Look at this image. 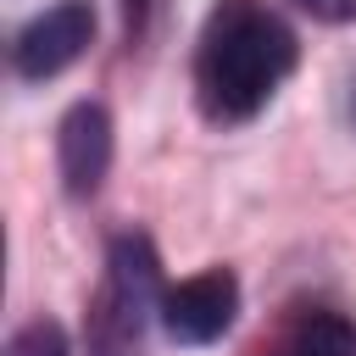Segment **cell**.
I'll return each mask as SVG.
<instances>
[{
	"mask_svg": "<svg viewBox=\"0 0 356 356\" xmlns=\"http://www.w3.org/2000/svg\"><path fill=\"white\" fill-rule=\"evenodd\" d=\"M284 356H356V323L345 312H306Z\"/></svg>",
	"mask_w": 356,
	"mask_h": 356,
	"instance_id": "cell-6",
	"label": "cell"
},
{
	"mask_svg": "<svg viewBox=\"0 0 356 356\" xmlns=\"http://www.w3.org/2000/svg\"><path fill=\"white\" fill-rule=\"evenodd\" d=\"M6 356H72V350H67V334H61V323L39 317V323H22V328L11 334Z\"/></svg>",
	"mask_w": 356,
	"mask_h": 356,
	"instance_id": "cell-7",
	"label": "cell"
},
{
	"mask_svg": "<svg viewBox=\"0 0 356 356\" xmlns=\"http://www.w3.org/2000/svg\"><path fill=\"white\" fill-rule=\"evenodd\" d=\"M239 317V278L228 267H206L161 295V328L178 345H211Z\"/></svg>",
	"mask_w": 356,
	"mask_h": 356,
	"instance_id": "cell-4",
	"label": "cell"
},
{
	"mask_svg": "<svg viewBox=\"0 0 356 356\" xmlns=\"http://www.w3.org/2000/svg\"><path fill=\"white\" fill-rule=\"evenodd\" d=\"M300 11H312L317 22H350L356 17V0H295Z\"/></svg>",
	"mask_w": 356,
	"mask_h": 356,
	"instance_id": "cell-9",
	"label": "cell"
},
{
	"mask_svg": "<svg viewBox=\"0 0 356 356\" xmlns=\"http://www.w3.org/2000/svg\"><path fill=\"white\" fill-rule=\"evenodd\" d=\"M56 167L72 200H89L111 172V117L100 100H78L56 128Z\"/></svg>",
	"mask_w": 356,
	"mask_h": 356,
	"instance_id": "cell-5",
	"label": "cell"
},
{
	"mask_svg": "<svg viewBox=\"0 0 356 356\" xmlns=\"http://www.w3.org/2000/svg\"><path fill=\"white\" fill-rule=\"evenodd\" d=\"M150 312H161V261L145 234H117L106 284L89 306V356H134Z\"/></svg>",
	"mask_w": 356,
	"mask_h": 356,
	"instance_id": "cell-2",
	"label": "cell"
},
{
	"mask_svg": "<svg viewBox=\"0 0 356 356\" xmlns=\"http://www.w3.org/2000/svg\"><path fill=\"white\" fill-rule=\"evenodd\" d=\"M295 33L261 0H217L195 44V95L211 122H250L295 72Z\"/></svg>",
	"mask_w": 356,
	"mask_h": 356,
	"instance_id": "cell-1",
	"label": "cell"
},
{
	"mask_svg": "<svg viewBox=\"0 0 356 356\" xmlns=\"http://www.w3.org/2000/svg\"><path fill=\"white\" fill-rule=\"evenodd\" d=\"M156 11H161V0H122V28H128V39H134V44L150 33Z\"/></svg>",
	"mask_w": 356,
	"mask_h": 356,
	"instance_id": "cell-8",
	"label": "cell"
},
{
	"mask_svg": "<svg viewBox=\"0 0 356 356\" xmlns=\"http://www.w3.org/2000/svg\"><path fill=\"white\" fill-rule=\"evenodd\" d=\"M95 39V11L89 0H56L50 11H39L33 22H22L17 44H11V67L28 83H44L56 72H67Z\"/></svg>",
	"mask_w": 356,
	"mask_h": 356,
	"instance_id": "cell-3",
	"label": "cell"
}]
</instances>
